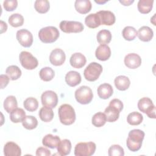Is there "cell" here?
Here are the masks:
<instances>
[{
	"instance_id": "obj_1",
	"label": "cell",
	"mask_w": 156,
	"mask_h": 156,
	"mask_svg": "<svg viewBox=\"0 0 156 156\" xmlns=\"http://www.w3.org/2000/svg\"><path fill=\"white\" fill-rule=\"evenodd\" d=\"M144 135V132L140 129H133L130 130L126 141L128 149L132 152L139 151L141 147Z\"/></svg>"
},
{
	"instance_id": "obj_2",
	"label": "cell",
	"mask_w": 156,
	"mask_h": 156,
	"mask_svg": "<svg viewBox=\"0 0 156 156\" xmlns=\"http://www.w3.org/2000/svg\"><path fill=\"white\" fill-rule=\"evenodd\" d=\"M60 121L62 124L68 126L73 124L76 120V113L69 104H65L60 106L58 110Z\"/></svg>"
},
{
	"instance_id": "obj_3",
	"label": "cell",
	"mask_w": 156,
	"mask_h": 156,
	"mask_svg": "<svg viewBox=\"0 0 156 156\" xmlns=\"http://www.w3.org/2000/svg\"><path fill=\"white\" fill-rule=\"evenodd\" d=\"M58 30L54 26H47L41 28L38 32L39 39L44 43H51L59 37Z\"/></svg>"
},
{
	"instance_id": "obj_4",
	"label": "cell",
	"mask_w": 156,
	"mask_h": 156,
	"mask_svg": "<svg viewBox=\"0 0 156 156\" xmlns=\"http://www.w3.org/2000/svg\"><path fill=\"white\" fill-rule=\"evenodd\" d=\"M102 72V66L96 63H90L84 69L83 76L86 80L90 82L96 80Z\"/></svg>"
},
{
	"instance_id": "obj_5",
	"label": "cell",
	"mask_w": 156,
	"mask_h": 156,
	"mask_svg": "<svg viewBox=\"0 0 156 156\" xmlns=\"http://www.w3.org/2000/svg\"><path fill=\"white\" fill-rule=\"evenodd\" d=\"M93 94L91 89L88 86H81L75 91V98L81 104H88L93 99Z\"/></svg>"
},
{
	"instance_id": "obj_6",
	"label": "cell",
	"mask_w": 156,
	"mask_h": 156,
	"mask_svg": "<svg viewBox=\"0 0 156 156\" xmlns=\"http://www.w3.org/2000/svg\"><path fill=\"white\" fill-rule=\"evenodd\" d=\"M96 144L92 141L81 142L77 143L74 148L76 156H90L96 151Z\"/></svg>"
},
{
	"instance_id": "obj_7",
	"label": "cell",
	"mask_w": 156,
	"mask_h": 156,
	"mask_svg": "<svg viewBox=\"0 0 156 156\" xmlns=\"http://www.w3.org/2000/svg\"><path fill=\"white\" fill-rule=\"evenodd\" d=\"M138 108L143 113H146L150 118H155V107L152 100L147 97L140 99L138 102Z\"/></svg>"
},
{
	"instance_id": "obj_8",
	"label": "cell",
	"mask_w": 156,
	"mask_h": 156,
	"mask_svg": "<svg viewBox=\"0 0 156 156\" xmlns=\"http://www.w3.org/2000/svg\"><path fill=\"white\" fill-rule=\"evenodd\" d=\"M19 58L22 66L26 69H34L37 68L38 65V60L34 57L30 52L27 51L21 52Z\"/></svg>"
},
{
	"instance_id": "obj_9",
	"label": "cell",
	"mask_w": 156,
	"mask_h": 156,
	"mask_svg": "<svg viewBox=\"0 0 156 156\" xmlns=\"http://www.w3.org/2000/svg\"><path fill=\"white\" fill-rule=\"evenodd\" d=\"M60 28L65 33H79L82 32L83 29L82 23L76 21H62L60 23Z\"/></svg>"
},
{
	"instance_id": "obj_10",
	"label": "cell",
	"mask_w": 156,
	"mask_h": 156,
	"mask_svg": "<svg viewBox=\"0 0 156 156\" xmlns=\"http://www.w3.org/2000/svg\"><path fill=\"white\" fill-rule=\"evenodd\" d=\"M41 100L43 106L53 108L57 105L58 96L54 91L52 90H47L42 93Z\"/></svg>"
},
{
	"instance_id": "obj_11",
	"label": "cell",
	"mask_w": 156,
	"mask_h": 156,
	"mask_svg": "<svg viewBox=\"0 0 156 156\" xmlns=\"http://www.w3.org/2000/svg\"><path fill=\"white\" fill-rule=\"evenodd\" d=\"M16 39L20 44L25 48L31 46L34 40L32 33L25 29H22L17 31Z\"/></svg>"
},
{
	"instance_id": "obj_12",
	"label": "cell",
	"mask_w": 156,
	"mask_h": 156,
	"mask_svg": "<svg viewBox=\"0 0 156 156\" xmlns=\"http://www.w3.org/2000/svg\"><path fill=\"white\" fill-rule=\"evenodd\" d=\"M66 59L64 51L60 48H55L52 51L49 55V61L54 66H60L63 64Z\"/></svg>"
},
{
	"instance_id": "obj_13",
	"label": "cell",
	"mask_w": 156,
	"mask_h": 156,
	"mask_svg": "<svg viewBox=\"0 0 156 156\" xmlns=\"http://www.w3.org/2000/svg\"><path fill=\"white\" fill-rule=\"evenodd\" d=\"M125 65L130 69H136L141 64V58L139 55L135 53H130L124 57Z\"/></svg>"
},
{
	"instance_id": "obj_14",
	"label": "cell",
	"mask_w": 156,
	"mask_h": 156,
	"mask_svg": "<svg viewBox=\"0 0 156 156\" xmlns=\"http://www.w3.org/2000/svg\"><path fill=\"white\" fill-rule=\"evenodd\" d=\"M100 19L101 25L112 26L115 23V16L109 10H100L96 13Z\"/></svg>"
},
{
	"instance_id": "obj_15",
	"label": "cell",
	"mask_w": 156,
	"mask_h": 156,
	"mask_svg": "<svg viewBox=\"0 0 156 156\" xmlns=\"http://www.w3.org/2000/svg\"><path fill=\"white\" fill-rule=\"evenodd\" d=\"M4 154L5 156H20L21 150L17 144L13 141H9L4 145Z\"/></svg>"
},
{
	"instance_id": "obj_16",
	"label": "cell",
	"mask_w": 156,
	"mask_h": 156,
	"mask_svg": "<svg viewBox=\"0 0 156 156\" xmlns=\"http://www.w3.org/2000/svg\"><path fill=\"white\" fill-rule=\"evenodd\" d=\"M96 57L101 61L108 60L111 55V50L110 47L107 44H100L95 52Z\"/></svg>"
},
{
	"instance_id": "obj_17",
	"label": "cell",
	"mask_w": 156,
	"mask_h": 156,
	"mask_svg": "<svg viewBox=\"0 0 156 156\" xmlns=\"http://www.w3.org/2000/svg\"><path fill=\"white\" fill-rule=\"evenodd\" d=\"M86 57L80 52H76L73 54L69 59V63L74 68H81L86 63Z\"/></svg>"
},
{
	"instance_id": "obj_18",
	"label": "cell",
	"mask_w": 156,
	"mask_h": 156,
	"mask_svg": "<svg viewBox=\"0 0 156 156\" xmlns=\"http://www.w3.org/2000/svg\"><path fill=\"white\" fill-rule=\"evenodd\" d=\"M97 91L98 94L100 98L103 99H107L113 94V87L110 84L104 83L98 87Z\"/></svg>"
},
{
	"instance_id": "obj_19",
	"label": "cell",
	"mask_w": 156,
	"mask_h": 156,
	"mask_svg": "<svg viewBox=\"0 0 156 156\" xmlns=\"http://www.w3.org/2000/svg\"><path fill=\"white\" fill-rule=\"evenodd\" d=\"M65 82L70 87H75L81 82L80 73L74 71H70L65 76Z\"/></svg>"
},
{
	"instance_id": "obj_20",
	"label": "cell",
	"mask_w": 156,
	"mask_h": 156,
	"mask_svg": "<svg viewBox=\"0 0 156 156\" xmlns=\"http://www.w3.org/2000/svg\"><path fill=\"white\" fill-rule=\"evenodd\" d=\"M74 7L77 12L81 14H86L91 9V3L89 0H76Z\"/></svg>"
},
{
	"instance_id": "obj_21",
	"label": "cell",
	"mask_w": 156,
	"mask_h": 156,
	"mask_svg": "<svg viewBox=\"0 0 156 156\" xmlns=\"http://www.w3.org/2000/svg\"><path fill=\"white\" fill-rule=\"evenodd\" d=\"M137 35L141 41L147 42L152 40L154 32L153 30L148 26H142L137 32Z\"/></svg>"
},
{
	"instance_id": "obj_22",
	"label": "cell",
	"mask_w": 156,
	"mask_h": 156,
	"mask_svg": "<svg viewBox=\"0 0 156 156\" xmlns=\"http://www.w3.org/2000/svg\"><path fill=\"white\" fill-rule=\"evenodd\" d=\"M120 112H121L115 107L108 105L105 109L104 113L105 115L107 121L112 122L116 121L119 118Z\"/></svg>"
},
{
	"instance_id": "obj_23",
	"label": "cell",
	"mask_w": 156,
	"mask_h": 156,
	"mask_svg": "<svg viewBox=\"0 0 156 156\" xmlns=\"http://www.w3.org/2000/svg\"><path fill=\"white\" fill-rule=\"evenodd\" d=\"M60 141V139L58 136H54L52 134H48L43 137L42 140V144L46 147L55 149L57 147Z\"/></svg>"
},
{
	"instance_id": "obj_24",
	"label": "cell",
	"mask_w": 156,
	"mask_h": 156,
	"mask_svg": "<svg viewBox=\"0 0 156 156\" xmlns=\"http://www.w3.org/2000/svg\"><path fill=\"white\" fill-rule=\"evenodd\" d=\"M115 85L116 88L120 91H124L129 88L130 85L129 79L125 76H117L114 80Z\"/></svg>"
},
{
	"instance_id": "obj_25",
	"label": "cell",
	"mask_w": 156,
	"mask_h": 156,
	"mask_svg": "<svg viewBox=\"0 0 156 156\" xmlns=\"http://www.w3.org/2000/svg\"><path fill=\"white\" fill-rule=\"evenodd\" d=\"M57 152L59 155L62 156H65L69 154L71 149V141L68 139H64L60 140L58 146Z\"/></svg>"
},
{
	"instance_id": "obj_26",
	"label": "cell",
	"mask_w": 156,
	"mask_h": 156,
	"mask_svg": "<svg viewBox=\"0 0 156 156\" xmlns=\"http://www.w3.org/2000/svg\"><path fill=\"white\" fill-rule=\"evenodd\" d=\"M85 23L90 28L94 29L101 25V21L98 15L96 13H91L88 15L85 19Z\"/></svg>"
},
{
	"instance_id": "obj_27",
	"label": "cell",
	"mask_w": 156,
	"mask_h": 156,
	"mask_svg": "<svg viewBox=\"0 0 156 156\" xmlns=\"http://www.w3.org/2000/svg\"><path fill=\"white\" fill-rule=\"evenodd\" d=\"M26 117V113L23 109L16 108L10 113V119L14 123L22 122Z\"/></svg>"
},
{
	"instance_id": "obj_28",
	"label": "cell",
	"mask_w": 156,
	"mask_h": 156,
	"mask_svg": "<svg viewBox=\"0 0 156 156\" xmlns=\"http://www.w3.org/2000/svg\"><path fill=\"white\" fill-rule=\"evenodd\" d=\"M38 115L41 120L46 122H50L54 118V112L52 108L46 106L40 108Z\"/></svg>"
},
{
	"instance_id": "obj_29",
	"label": "cell",
	"mask_w": 156,
	"mask_h": 156,
	"mask_svg": "<svg viewBox=\"0 0 156 156\" xmlns=\"http://www.w3.org/2000/svg\"><path fill=\"white\" fill-rule=\"evenodd\" d=\"M153 3V0H140L137 5L138 10L143 14H147L151 11Z\"/></svg>"
},
{
	"instance_id": "obj_30",
	"label": "cell",
	"mask_w": 156,
	"mask_h": 156,
	"mask_svg": "<svg viewBox=\"0 0 156 156\" xmlns=\"http://www.w3.org/2000/svg\"><path fill=\"white\" fill-rule=\"evenodd\" d=\"M98 42L101 44H106L110 42L112 40V34L107 29L100 30L96 36Z\"/></svg>"
},
{
	"instance_id": "obj_31",
	"label": "cell",
	"mask_w": 156,
	"mask_h": 156,
	"mask_svg": "<svg viewBox=\"0 0 156 156\" xmlns=\"http://www.w3.org/2000/svg\"><path fill=\"white\" fill-rule=\"evenodd\" d=\"M4 108L7 113H10L17 108L18 103L14 96H8L4 101Z\"/></svg>"
},
{
	"instance_id": "obj_32",
	"label": "cell",
	"mask_w": 156,
	"mask_h": 156,
	"mask_svg": "<svg viewBox=\"0 0 156 156\" xmlns=\"http://www.w3.org/2000/svg\"><path fill=\"white\" fill-rule=\"evenodd\" d=\"M5 73L12 80H17L21 76V71L20 68L16 65H10L5 70Z\"/></svg>"
},
{
	"instance_id": "obj_33",
	"label": "cell",
	"mask_w": 156,
	"mask_h": 156,
	"mask_svg": "<svg viewBox=\"0 0 156 156\" xmlns=\"http://www.w3.org/2000/svg\"><path fill=\"white\" fill-rule=\"evenodd\" d=\"M143 120V115L137 112H133L129 113L127 117V122L132 126L140 124Z\"/></svg>"
},
{
	"instance_id": "obj_34",
	"label": "cell",
	"mask_w": 156,
	"mask_h": 156,
	"mask_svg": "<svg viewBox=\"0 0 156 156\" xmlns=\"http://www.w3.org/2000/svg\"><path fill=\"white\" fill-rule=\"evenodd\" d=\"M54 71L50 67H44L40 71L39 73L40 79L45 82L51 80L54 78Z\"/></svg>"
},
{
	"instance_id": "obj_35",
	"label": "cell",
	"mask_w": 156,
	"mask_h": 156,
	"mask_svg": "<svg viewBox=\"0 0 156 156\" xmlns=\"http://www.w3.org/2000/svg\"><path fill=\"white\" fill-rule=\"evenodd\" d=\"M34 7L38 13H45L49 9V2L47 0H37L35 1Z\"/></svg>"
},
{
	"instance_id": "obj_36",
	"label": "cell",
	"mask_w": 156,
	"mask_h": 156,
	"mask_svg": "<svg viewBox=\"0 0 156 156\" xmlns=\"http://www.w3.org/2000/svg\"><path fill=\"white\" fill-rule=\"evenodd\" d=\"M23 127L28 130H32L37 127L38 125V121L37 118L33 116H26L24 120L22 121Z\"/></svg>"
},
{
	"instance_id": "obj_37",
	"label": "cell",
	"mask_w": 156,
	"mask_h": 156,
	"mask_svg": "<svg viewBox=\"0 0 156 156\" xmlns=\"http://www.w3.org/2000/svg\"><path fill=\"white\" fill-rule=\"evenodd\" d=\"M107 121L105 115L102 112H98L95 113L91 119L92 124L97 127L103 126Z\"/></svg>"
},
{
	"instance_id": "obj_38",
	"label": "cell",
	"mask_w": 156,
	"mask_h": 156,
	"mask_svg": "<svg viewBox=\"0 0 156 156\" xmlns=\"http://www.w3.org/2000/svg\"><path fill=\"white\" fill-rule=\"evenodd\" d=\"M122 35L125 40L132 41L137 36V31L133 27L126 26L123 29Z\"/></svg>"
},
{
	"instance_id": "obj_39",
	"label": "cell",
	"mask_w": 156,
	"mask_h": 156,
	"mask_svg": "<svg viewBox=\"0 0 156 156\" xmlns=\"http://www.w3.org/2000/svg\"><path fill=\"white\" fill-rule=\"evenodd\" d=\"M9 23L14 27L21 26L24 23V18L20 13H13L9 18Z\"/></svg>"
},
{
	"instance_id": "obj_40",
	"label": "cell",
	"mask_w": 156,
	"mask_h": 156,
	"mask_svg": "<svg viewBox=\"0 0 156 156\" xmlns=\"http://www.w3.org/2000/svg\"><path fill=\"white\" fill-rule=\"evenodd\" d=\"M24 107L29 112H34L38 107V102L35 98L29 97L24 100Z\"/></svg>"
},
{
	"instance_id": "obj_41",
	"label": "cell",
	"mask_w": 156,
	"mask_h": 156,
	"mask_svg": "<svg viewBox=\"0 0 156 156\" xmlns=\"http://www.w3.org/2000/svg\"><path fill=\"white\" fill-rule=\"evenodd\" d=\"M108 154L109 156H123L124 155V151L121 146L113 144L109 147Z\"/></svg>"
},
{
	"instance_id": "obj_42",
	"label": "cell",
	"mask_w": 156,
	"mask_h": 156,
	"mask_svg": "<svg viewBox=\"0 0 156 156\" xmlns=\"http://www.w3.org/2000/svg\"><path fill=\"white\" fill-rule=\"evenodd\" d=\"M18 5L16 0H6L3 2V7L6 11L11 12L14 10Z\"/></svg>"
},
{
	"instance_id": "obj_43",
	"label": "cell",
	"mask_w": 156,
	"mask_h": 156,
	"mask_svg": "<svg viewBox=\"0 0 156 156\" xmlns=\"http://www.w3.org/2000/svg\"><path fill=\"white\" fill-rule=\"evenodd\" d=\"M51 155V151L43 147H40L36 151V155L37 156H49Z\"/></svg>"
},
{
	"instance_id": "obj_44",
	"label": "cell",
	"mask_w": 156,
	"mask_h": 156,
	"mask_svg": "<svg viewBox=\"0 0 156 156\" xmlns=\"http://www.w3.org/2000/svg\"><path fill=\"white\" fill-rule=\"evenodd\" d=\"M110 105H112L115 107L116 108H117L120 112H121V110L123 108V104L122 102L121 101H120L118 99H112L110 103H109Z\"/></svg>"
},
{
	"instance_id": "obj_45",
	"label": "cell",
	"mask_w": 156,
	"mask_h": 156,
	"mask_svg": "<svg viewBox=\"0 0 156 156\" xmlns=\"http://www.w3.org/2000/svg\"><path fill=\"white\" fill-rule=\"evenodd\" d=\"M0 79H1V88L3 89L8 85L10 79L7 75L1 74L0 76Z\"/></svg>"
},
{
	"instance_id": "obj_46",
	"label": "cell",
	"mask_w": 156,
	"mask_h": 156,
	"mask_svg": "<svg viewBox=\"0 0 156 156\" xmlns=\"http://www.w3.org/2000/svg\"><path fill=\"white\" fill-rule=\"evenodd\" d=\"M7 29V24L1 20V34H2V33L6 32Z\"/></svg>"
},
{
	"instance_id": "obj_47",
	"label": "cell",
	"mask_w": 156,
	"mask_h": 156,
	"mask_svg": "<svg viewBox=\"0 0 156 156\" xmlns=\"http://www.w3.org/2000/svg\"><path fill=\"white\" fill-rule=\"evenodd\" d=\"M133 2H134L133 0H132V1H130V0H128V1H126V0H124V1H119L120 3H121L122 4H123L124 5H126H126H130Z\"/></svg>"
},
{
	"instance_id": "obj_48",
	"label": "cell",
	"mask_w": 156,
	"mask_h": 156,
	"mask_svg": "<svg viewBox=\"0 0 156 156\" xmlns=\"http://www.w3.org/2000/svg\"><path fill=\"white\" fill-rule=\"evenodd\" d=\"M95 2L98 4H104L105 2H107V1H95Z\"/></svg>"
}]
</instances>
